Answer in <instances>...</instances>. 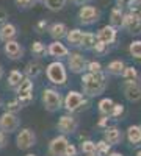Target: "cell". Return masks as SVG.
Wrapping results in <instances>:
<instances>
[{"instance_id":"1","label":"cell","mask_w":141,"mask_h":156,"mask_svg":"<svg viewBox=\"0 0 141 156\" xmlns=\"http://www.w3.org/2000/svg\"><path fill=\"white\" fill-rule=\"evenodd\" d=\"M82 89H83V94H86L89 97L100 95L105 89V75H104V72L83 73L82 75Z\"/></svg>"},{"instance_id":"2","label":"cell","mask_w":141,"mask_h":156,"mask_svg":"<svg viewBox=\"0 0 141 156\" xmlns=\"http://www.w3.org/2000/svg\"><path fill=\"white\" fill-rule=\"evenodd\" d=\"M46 75H47V80L52 84L63 86V84H66V81H68V72H66L65 64H63L61 61L50 62L47 66V69H46Z\"/></svg>"},{"instance_id":"3","label":"cell","mask_w":141,"mask_h":156,"mask_svg":"<svg viewBox=\"0 0 141 156\" xmlns=\"http://www.w3.org/2000/svg\"><path fill=\"white\" fill-rule=\"evenodd\" d=\"M41 100H43L44 109L47 112H57L63 106V97H61V94L58 92V90L54 89V87H46L43 90Z\"/></svg>"},{"instance_id":"4","label":"cell","mask_w":141,"mask_h":156,"mask_svg":"<svg viewBox=\"0 0 141 156\" xmlns=\"http://www.w3.org/2000/svg\"><path fill=\"white\" fill-rule=\"evenodd\" d=\"M36 145V133L32 128H22L17 129L16 134V147L19 150H30Z\"/></svg>"},{"instance_id":"5","label":"cell","mask_w":141,"mask_h":156,"mask_svg":"<svg viewBox=\"0 0 141 156\" xmlns=\"http://www.w3.org/2000/svg\"><path fill=\"white\" fill-rule=\"evenodd\" d=\"M14 92H16V98L22 103V106L28 105L33 100V80L28 76H25Z\"/></svg>"},{"instance_id":"6","label":"cell","mask_w":141,"mask_h":156,"mask_svg":"<svg viewBox=\"0 0 141 156\" xmlns=\"http://www.w3.org/2000/svg\"><path fill=\"white\" fill-rule=\"evenodd\" d=\"M19 128H20V119H19V115L16 112L5 111L2 115H0V129L5 131L6 134L16 133Z\"/></svg>"},{"instance_id":"7","label":"cell","mask_w":141,"mask_h":156,"mask_svg":"<svg viewBox=\"0 0 141 156\" xmlns=\"http://www.w3.org/2000/svg\"><path fill=\"white\" fill-rule=\"evenodd\" d=\"M63 103H65V108L68 112H77L80 111L83 105H86V100L83 97L82 92H77V90H69L68 95L65 97V100H63Z\"/></svg>"},{"instance_id":"8","label":"cell","mask_w":141,"mask_h":156,"mask_svg":"<svg viewBox=\"0 0 141 156\" xmlns=\"http://www.w3.org/2000/svg\"><path fill=\"white\" fill-rule=\"evenodd\" d=\"M68 144H69V140H68L66 134H60V136L54 137L52 140L49 142L47 156H65Z\"/></svg>"},{"instance_id":"9","label":"cell","mask_w":141,"mask_h":156,"mask_svg":"<svg viewBox=\"0 0 141 156\" xmlns=\"http://www.w3.org/2000/svg\"><path fill=\"white\" fill-rule=\"evenodd\" d=\"M57 128H58V131H61L63 134H66V136L72 134V133L77 131V128H79V120H77L74 115L65 114V115H61L58 119Z\"/></svg>"},{"instance_id":"10","label":"cell","mask_w":141,"mask_h":156,"mask_svg":"<svg viewBox=\"0 0 141 156\" xmlns=\"http://www.w3.org/2000/svg\"><path fill=\"white\" fill-rule=\"evenodd\" d=\"M3 51H5V55L11 59V61H19L24 58L25 55V48L20 42H17L16 39H13V41H8L5 42L3 45Z\"/></svg>"},{"instance_id":"11","label":"cell","mask_w":141,"mask_h":156,"mask_svg":"<svg viewBox=\"0 0 141 156\" xmlns=\"http://www.w3.org/2000/svg\"><path fill=\"white\" fill-rule=\"evenodd\" d=\"M86 59L82 53H77V51H74V53H69L68 55V67L71 69L72 73H83L86 70Z\"/></svg>"},{"instance_id":"12","label":"cell","mask_w":141,"mask_h":156,"mask_svg":"<svg viewBox=\"0 0 141 156\" xmlns=\"http://www.w3.org/2000/svg\"><path fill=\"white\" fill-rule=\"evenodd\" d=\"M79 19L83 25H91L99 20V11L91 5H85L79 9Z\"/></svg>"},{"instance_id":"13","label":"cell","mask_w":141,"mask_h":156,"mask_svg":"<svg viewBox=\"0 0 141 156\" xmlns=\"http://www.w3.org/2000/svg\"><path fill=\"white\" fill-rule=\"evenodd\" d=\"M122 27L132 34H139L141 33V17H138L135 12L125 14L122 19Z\"/></svg>"},{"instance_id":"14","label":"cell","mask_w":141,"mask_h":156,"mask_svg":"<svg viewBox=\"0 0 141 156\" xmlns=\"http://www.w3.org/2000/svg\"><path fill=\"white\" fill-rule=\"evenodd\" d=\"M47 53L55 59H61L69 55V48L65 44H61L58 39H54V42H50L47 47Z\"/></svg>"},{"instance_id":"15","label":"cell","mask_w":141,"mask_h":156,"mask_svg":"<svg viewBox=\"0 0 141 156\" xmlns=\"http://www.w3.org/2000/svg\"><path fill=\"white\" fill-rule=\"evenodd\" d=\"M124 95L129 101H138L141 100V86L135 81L130 80L124 84Z\"/></svg>"},{"instance_id":"16","label":"cell","mask_w":141,"mask_h":156,"mask_svg":"<svg viewBox=\"0 0 141 156\" xmlns=\"http://www.w3.org/2000/svg\"><path fill=\"white\" fill-rule=\"evenodd\" d=\"M97 41L104 42V44H113L116 41V28L113 27V25H105V27H102L99 31H97Z\"/></svg>"},{"instance_id":"17","label":"cell","mask_w":141,"mask_h":156,"mask_svg":"<svg viewBox=\"0 0 141 156\" xmlns=\"http://www.w3.org/2000/svg\"><path fill=\"white\" fill-rule=\"evenodd\" d=\"M17 27L11 22H6L0 27V41L2 42H8V41H13V39L17 37Z\"/></svg>"},{"instance_id":"18","label":"cell","mask_w":141,"mask_h":156,"mask_svg":"<svg viewBox=\"0 0 141 156\" xmlns=\"http://www.w3.org/2000/svg\"><path fill=\"white\" fill-rule=\"evenodd\" d=\"M43 70H44V67H43V64L39 61H30V62H27V66H25L24 75L32 78V80H35V78H38L43 73Z\"/></svg>"},{"instance_id":"19","label":"cell","mask_w":141,"mask_h":156,"mask_svg":"<svg viewBox=\"0 0 141 156\" xmlns=\"http://www.w3.org/2000/svg\"><path fill=\"white\" fill-rule=\"evenodd\" d=\"M49 34H50V37H54V39H63V37H66V34H68V27L65 23H61V22H55V23H52L49 27Z\"/></svg>"},{"instance_id":"20","label":"cell","mask_w":141,"mask_h":156,"mask_svg":"<svg viewBox=\"0 0 141 156\" xmlns=\"http://www.w3.org/2000/svg\"><path fill=\"white\" fill-rule=\"evenodd\" d=\"M121 139H122V134H121V131H119L116 126H111V128H107V129H105V133H104V140H107L110 145L119 144Z\"/></svg>"},{"instance_id":"21","label":"cell","mask_w":141,"mask_h":156,"mask_svg":"<svg viewBox=\"0 0 141 156\" xmlns=\"http://www.w3.org/2000/svg\"><path fill=\"white\" fill-rule=\"evenodd\" d=\"M25 78V75H24V72H20V70H11L9 72V75H8V87L9 89H13V90H16L17 89V86L20 84V81Z\"/></svg>"},{"instance_id":"22","label":"cell","mask_w":141,"mask_h":156,"mask_svg":"<svg viewBox=\"0 0 141 156\" xmlns=\"http://www.w3.org/2000/svg\"><path fill=\"white\" fill-rule=\"evenodd\" d=\"M82 37H83V31L79 30V28H74V30H68V34H66V41L69 45L72 47H80L82 44Z\"/></svg>"},{"instance_id":"23","label":"cell","mask_w":141,"mask_h":156,"mask_svg":"<svg viewBox=\"0 0 141 156\" xmlns=\"http://www.w3.org/2000/svg\"><path fill=\"white\" fill-rule=\"evenodd\" d=\"M127 137H129L130 144L139 145L141 144V126H138V125L129 126V128H127Z\"/></svg>"},{"instance_id":"24","label":"cell","mask_w":141,"mask_h":156,"mask_svg":"<svg viewBox=\"0 0 141 156\" xmlns=\"http://www.w3.org/2000/svg\"><path fill=\"white\" fill-rule=\"evenodd\" d=\"M96 42H97V36L96 34H93V33H83L80 47H83L85 50H93Z\"/></svg>"},{"instance_id":"25","label":"cell","mask_w":141,"mask_h":156,"mask_svg":"<svg viewBox=\"0 0 141 156\" xmlns=\"http://www.w3.org/2000/svg\"><path fill=\"white\" fill-rule=\"evenodd\" d=\"M122 19H124V16H122L121 8H113L111 14H110V23L113 25L114 28H116V27H122Z\"/></svg>"},{"instance_id":"26","label":"cell","mask_w":141,"mask_h":156,"mask_svg":"<svg viewBox=\"0 0 141 156\" xmlns=\"http://www.w3.org/2000/svg\"><path fill=\"white\" fill-rule=\"evenodd\" d=\"M44 6L49 9V11H61L63 8L66 6V0H46L44 2Z\"/></svg>"},{"instance_id":"27","label":"cell","mask_w":141,"mask_h":156,"mask_svg":"<svg viewBox=\"0 0 141 156\" xmlns=\"http://www.w3.org/2000/svg\"><path fill=\"white\" fill-rule=\"evenodd\" d=\"M113 106H114V101L111 98H104V100L99 101V112L104 114V115H110Z\"/></svg>"},{"instance_id":"28","label":"cell","mask_w":141,"mask_h":156,"mask_svg":"<svg viewBox=\"0 0 141 156\" xmlns=\"http://www.w3.org/2000/svg\"><path fill=\"white\" fill-rule=\"evenodd\" d=\"M124 62L122 61H111L110 64H108V67H107V70H108V73H111V75H121L122 73V70H124Z\"/></svg>"},{"instance_id":"29","label":"cell","mask_w":141,"mask_h":156,"mask_svg":"<svg viewBox=\"0 0 141 156\" xmlns=\"http://www.w3.org/2000/svg\"><path fill=\"white\" fill-rule=\"evenodd\" d=\"M32 53H33L35 56H43V55L47 53V47H46L41 41H35V42L32 44Z\"/></svg>"},{"instance_id":"30","label":"cell","mask_w":141,"mask_h":156,"mask_svg":"<svg viewBox=\"0 0 141 156\" xmlns=\"http://www.w3.org/2000/svg\"><path fill=\"white\" fill-rule=\"evenodd\" d=\"M80 150L82 153L85 154H89V153H96V144L93 140H83L80 144Z\"/></svg>"},{"instance_id":"31","label":"cell","mask_w":141,"mask_h":156,"mask_svg":"<svg viewBox=\"0 0 141 156\" xmlns=\"http://www.w3.org/2000/svg\"><path fill=\"white\" fill-rule=\"evenodd\" d=\"M108 151H110V144L107 140H100V142L96 144V153L97 154L105 156V154H108Z\"/></svg>"},{"instance_id":"32","label":"cell","mask_w":141,"mask_h":156,"mask_svg":"<svg viewBox=\"0 0 141 156\" xmlns=\"http://www.w3.org/2000/svg\"><path fill=\"white\" fill-rule=\"evenodd\" d=\"M127 81H130V80H136L138 78V72H136V69L135 67H124V70H122V73H121Z\"/></svg>"},{"instance_id":"33","label":"cell","mask_w":141,"mask_h":156,"mask_svg":"<svg viewBox=\"0 0 141 156\" xmlns=\"http://www.w3.org/2000/svg\"><path fill=\"white\" fill-rule=\"evenodd\" d=\"M129 51H130V55L133 56V58H141V41H135V42H132L130 44V47H129Z\"/></svg>"},{"instance_id":"34","label":"cell","mask_w":141,"mask_h":156,"mask_svg":"<svg viewBox=\"0 0 141 156\" xmlns=\"http://www.w3.org/2000/svg\"><path fill=\"white\" fill-rule=\"evenodd\" d=\"M22 108H24L22 103L17 98H14V100H11V101L6 103V111H9V112H16L17 114V111H20Z\"/></svg>"},{"instance_id":"35","label":"cell","mask_w":141,"mask_h":156,"mask_svg":"<svg viewBox=\"0 0 141 156\" xmlns=\"http://www.w3.org/2000/svg\"><path fill=\"white\" fill-rule=\"evenodd\" d=\"M36 0H14V5L19 8V9H28L32 6H35Z\"/></svg>"},{"instance_id":"36","label":"cell","mask_w":141,"mask_h":156,"mask_svg":"<svg viewBox=\"0 0 141 156\" xmlns=\"http://www.w3.org/2000/svg\"><path fill=\"white\" fill-rule=\"evenodd\" d=\"M86 70L93 72V73H97V72H102V66H100V62H97V61H91V62L86 64Z\"/></svg>"},{"instance_id":"37","label":"cell","mask_w":141,"mask_h":156,"mask_svg":"<svg viewBox=\"0 0 141 156\" xmlns=\"http://www.w3.org/2000/svg\"><path fill=\"white\" fill-rule=\"evenodd\" d=\"M122 112H124V106L121 105V103H114V106H113L110 115H111V117H119Z\"/></svg>"},{"instance_id":"38","label":"cell","mask_w":141,"mask_h":156,"mask_svg":"<svg viewBox=\"0 0 141 156\" xmlns=\"http://www.w3.org/2000/svg\"><path fill=\"white\" fill-rule=\"evenodd\" d=\"M8 19H9V12L3 6H0V27H2L3 23H6Z\"/></svg>"},{"instance_id":"39","label":"cell","mask_w":141,"mask_h":156,"mask_svg":"<svg viewBox=\"0 0 141 156\" xmlns=\"http://www.w3.org/2000/svg\"><path fill=\"white\" fill-rule=\"evenodd\" d=\"M46 28H47V20H46V19L39 20V22L35 25V31H36V33H44Z\"/></svg>"},{"instance_id":"40","label":"cell","mask_w":141,"mask_h":156,"mask_svg":"<svg viewBox=\"0 0 141 156\" xmlns=\"http://www.w3.org/2000/svg\"><path fill=\"white\" fill-rule=\"evenodd\" d=\"M93 50L96 51V53H105V50H107V44H104V42H100V41H97V42L94 44Z\"/></svg>"},{"instance_id":"41","label":"cell","mask_w":141,"mask_h":156,"mask_svg":"<svg viewBox=\"0 0 141 156\" xmlns=\"http://www.w3.org/2000/svg\"><path fill=\"white\" fill-rule=\"evenodd\" d=\"M77 147L74 145V144H68V147H66V151H65V156H77Z\"/></svg>"},{"instance_id":"42","label":"cell","mask_w":141,"mask_h":156,"mask_svg":"<svg viewBox=\"0 0 141 156\" xmlns=\"http://www.w3.org/2000/svg\"><path fill=\"white\" fill-rule=\"evenodd\" d=\"M6 147V133L0 129V150H3Z\"/></svg>"},{"instance_id":"43","label":"cell","mask_w":141,"mask_h":156,"mask_svg":"<svg viewBox=\"0 0 141 156\" xmlns=\"http://www.w3.org/2000/svg\"><path fill=\"white\" fill-rule=\"evenodd\" d=\"M118 8H125V6H130L133 3V0H116Z\"/></svg>"},{"instance_id":"44","label":"cell","mask_w":141,"mask_h":156,"mask_svg":"<svg viewBox=\"0 0 141 156\" xmlns=\"http://www.w3.org/2000/svg\"><path fill=\"white\" fill-rule=\"evenodd\" d=\"M107 122H108V115H104V117H102V119L99 120V123H97V125H99V126H105V125H107Z\"/></svg>"},{"instance_id":"45","label":"cell","mask_w":141,"mask_h":156,"mask_svg":"<svg viewBox=\"0 0 141 156\" xmlns=\"http://www.w3.org/2000/svg\"><path fill=\"white\" fill-rule=\"evenodd\" d=\"M108 156H124V154H121V153H118V151H113V153H110Z\"/></svg>"},{"instance_id":"46","label":"cell","mask_w":141,"mask_h":156,"mask_svg":"<svg viewBox=\"0 0 141 156\" xmlns=\"http://www.w3.org/2000/svg\"><path fill=\"white\" fill-rule=\"evenodd\" d=\"M69 2H72V3H83L85 0H69Z\"/></svg>"},{"instance_id":"47","label":"cell","mask_w":141,"mask_h":156,"mask_svg":"<svg viewBox=\"0 0 141 156\" xmlns=\"http://www.w3.org/2000/svg\"><path fill=\"white\" fill-rule=\"evenodd\" d=\"M2 78H3V67L0 66V80H2Z\"/></svg>"},{"instance_id":"48","label":"cell","mask_w":141,"mask_h":156,"mask_svg":"<svg viewBox=\"0 0 141 156\" xmlns=\"http://www.w3.org/2000/svg\"><path fill=\"white\" fill-rule=\"evenodd\" d=\"M86 156H100V154H97V153H89V154H86Z\"/></svg>"},{"instance_id":"49","label":"cell","mask_w":141,"mask_h":156,"mask_svg":"<svg viewBox=\"0 0 141 156\" xmlns=\"http://www.w3.org/2000/svg\"><path fill=\"white\" fill-rule=\"evenodd\" d=\"M133 3H136V5H141V0H133Z\"/></svg>"},{"instance_id":"50","label":"cell","mask_w":141,"mask_h":156,"mask_svg":"<svg viewBox=\"0 0 141 156\" xmlns=\"http://www.w3.org/2000/svg\"><path fill=\"white\" fill-rule=\"evenodd\" d=\"M25 156H38V154H35V153H28V154H25Z\"/></svg>"},{"instance_id":"51","label":"cell","mask_w":141,"mask_h":156,"mask_svg":"<svg viewBox=\"0 0 141 156\" xmlns=\"http://www.w3.org/2000/svg\"><path fill=\"white\" fill-rule=\"evenodd\" d=\"M36 2H41V3H44V2H46V0H36Z\"/></svg>"},{"instance_id":"52","label":"cell","mask_w":141,"mask_h":156,"mask_svg":"<svg viewBox=\"0 0 141 156\" xmlns=\"http://www.w3.org/2000/svg\"><path fill=\"white\" fill-rule=\"evenodd\" d=\"M136 156H141V151H138V153H136Z\"/></svg>"}]
</instances>
